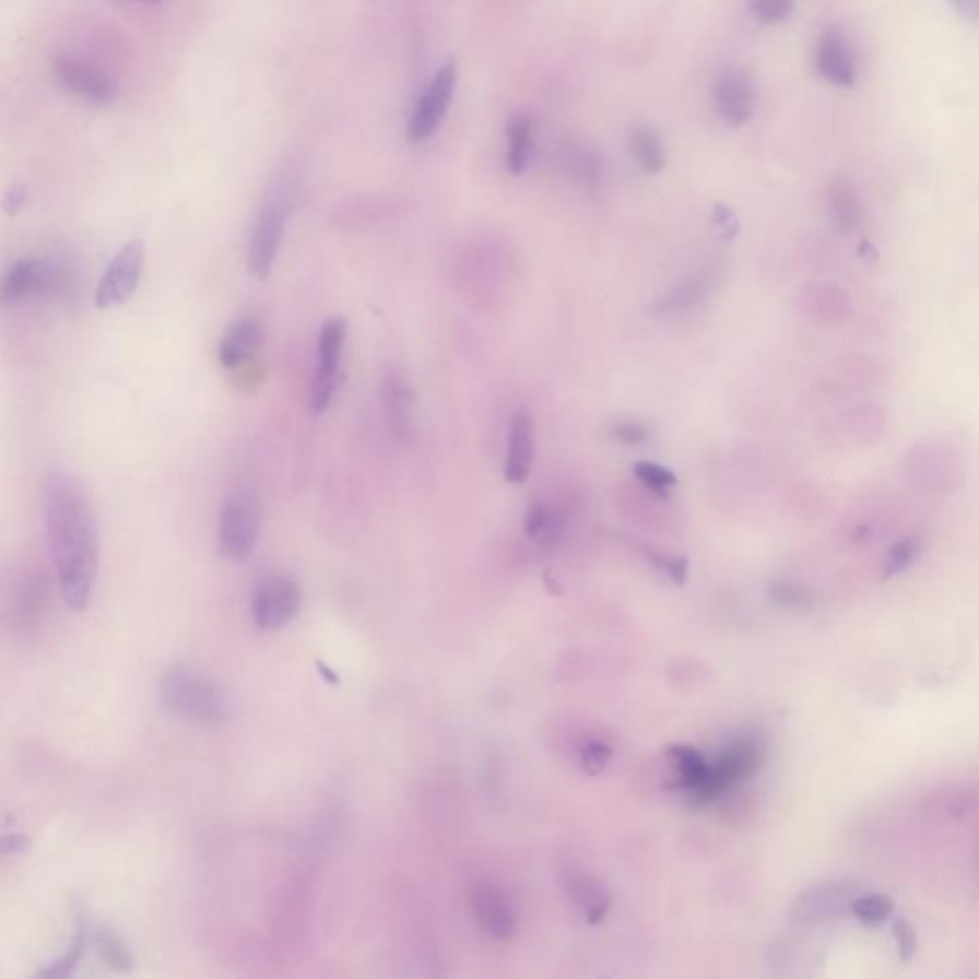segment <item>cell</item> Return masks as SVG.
<instances>
[{
    "label": "cell",
    "instance_id": "6da1fadb",
    "mask_svg": "<svg viewBox=\"0 0 979 979\" xmlns=\"http://www.w3.org/2000/svg\"><path fill=\"white\" fill-rule=\"evenodd\" d=\"M43 512L63 601L71 611H84L99 557L98 528L89 494L73 474L56 471L46 479Z\"/></svg>",
    "mask_w": 979,
    "mask_h": 979
},
{
    "label": "cell",
    "instance_id": "7a4b0ae2",
    "mask_svg": "<svg viewBox=\"0 0 979 979\" xmlns=\"http://www.w3.org/2000/svg\"><path fill=\"white\" fill-rule=\"evenodd\" d=\"M160 698L161 704L176 718L201 726L221 723L226 713V704L219 687L203 673L188 665H176L163 675Z\"/></svg>",
    "mask_w": 979,
    "mask_h": 979
},
{
    "label": "cell",
    "instance_id": "3957f363",
    "mask_svg": "<svg viewBox=\"0 0 979 979\" xmlns=\"http://www.w3.org/2000/svg\"><path fill=\"white\" fill-rule=\"evenodd\" d=\"M287 180L275 184L274 190L268 193L264 203L260 205L255 224H252L251 239L247 249V268L257 280H267L275 257L282 245L285 224L290 219L291 201H293Z\"/></svg>",
    "mask_w": 979,
    "mask_h": 979
},
{
    "label": "cell",
    "instance_id": "277c9868",
    "mask_svg": "<svg viewBox=\"0 0 979 979\" xmlns=\"http://www.w3.org/2000/svg\"><path fill=\"white\" fill-rule=\"evenodd\" d=\"M762 759V752L757 748L756 742L748 739H736L731 742L721 756L708 765V771L703 782L691 790V805L703 807L713 802L719 794H723L726 790L734 787L736 782H741L744 777H748L750 772L756 769L757 764Z\"/></svg>",
    "mask_w": 979,
    "mask_h": 979
},
{
    "label": "cell",
    "instance_id": "5b68a950",
    "mask_svg": "<svg viewBox=\"0 0 979 979\" xmlns=\"http://www.w3.org/2000/svg\"><path fill=\"white\" fill-rule=\"evenodd\" d=\"M456 83H458V66H456V61L448 60L430 79V83L413 109L412 119H410L408 132H405L410 144H423L435 134L436 130L440 129L451 99H453Z\"/></svg>",
    "mask_w": 979,
    "mask_h": 979
},
{
    "label": "cell",
    "instance_id": "8992f818",
    "mask_svg": "<svg viewBox=\"0 0 979 979\" xmlns=\"http://www.w3.org/2000/svg\"><path fill=\"white\" fill-rule=\"evenodd\" d=\"M346 321L343 318H331L323 323L318 339V369L314 375L308 408L314 415L326 412L335 397L339 379H341V352H343Z\"/></svg>",
    "mask_w": 979,
    "mask_h": 979
},
{
    "label": "cell",
    "instance_id": "52a82bcc",
    "mask_svg": "<svg viewBox=\"0 0 979 979\" xmlns=\"http://www.w3.org/2000/svg\"><path fill=\"white\" fill-rule=\"evenodd\" d=\"M142 268H144V244L140 239H132L115 255L99 280L94 297L99 310L125 305L137 291Z\"/></svg>",
    "mask_w": 979,
    "mask_h": 979
},
{
    "label": "cell",
    "instance_id": "ba28073f",
    "mask_svg": "<svg viewBox=\"0 0 979 979\" xmlns=\"http://www.w3.org/2000/svg\"><path fill=\"white\" fill-rule=\"evenodd\" d=\"M711 99L721 121L729 127H744L756 114V81L746 69H726L713 83Z\"/></svg>",
    "mask_w": 979,
    "mask_h": 979
},
{
    "label": "cell",
    "instance_id": "9c48e42d",
    "mask_svg": "<svg viewBox=\"0 0 979 979\" xmlns=\"http://www.w3.org/2000/svg\"><path fill=\"white\" fill-rule=\"evenodd\" d=\"M52 71L63 91L86 99L91 104H96V106L111 104L117 94V86L111 76L96 66H91L86 61L68 56V54L56 56Z\"/></svg>",
    "mask_w": 979,
    "mask_h": 979
},
{
    "label": "cell",
    "instance_id": "30bf717a",
    "mask_svg": "<svg viewBox=\"0 0 979 979\" xmlns=\"http://www.w3.org/2000/svg\"><path fill=\"white\" fill-rule=\"evenodd\" d=\"M60 275L46 260H17L0 280V306L20 305L30 298L52 295Z\"/></svg>",
    "mask_w": 979,
    "mask_h": 979
},
{
    "label": "cell",
    "instance_id": "8fae6325",
    "mask_svg": "<svg viewBox=\"0 0 979 979\" xmlns=\"http://www.w3.org/2000/svg\"><path fill=\"white\" fill-rule=\"evenodd\" d=\"M252 620L260 629H280L295 618L300 609V588L287 576H274L260 583L252 597Z\"/></svg>",
    "mask_w": 979,
    "mask_h": 979
},
{
    "label": "cell",
    "instance_id": "7c38bea8",
    "mask_svg": "<svg viewBox=\"0 0 979 979\" xmlns=\"http://www.w3.org/2000/svg\"><path fill=\"white\" fill-rule=\"evenodd\" d=\"M471 907L482 932L486 933L490 940L499 943L512 940V935L517 933L519 917L511 897L504 887L492 882H481L471 894Z\"/></svg>",
    "mask_w": 979,
    "mask_h": 979
},
{
    "label": "cell",
    "instance_id": "4fadbf2b",
    "mask_svg": "<svg viewBox=\"0 0 979 979\" xmlns=\"http://www.w3.org/2000/svg\"><path fill=\"white\" fill-rule=\"evenodd\" d=\"M817 69L821 76L838 89H851L857 81V56L846 33L830 25L817 43Z\"/></svg>",
    "mask_w": 979,
    "mask_h": 979
},
{
    "label": "cell",
    "instance_id": "5bb4252c",
    "mask_svg": "<svg viewBox=\"0 0 979 979\" xmlns=\"http://www.w3.org/2000/svg\"><path fill=\"white\" fill-rule=\"evenodd\" d=\"M259 535V519L249 505L228 504L219 524V551L229 561H245L251 555Z\"/></svg>",
    "mask_w": 979,
    "mask_h": 979
},
{
    "label": "cell",
    "instance_id": "9a60e30c",
    "mask_svg": "<svg viewBox=\"0 0 979 979\" xmlns=\"http://www.w3.org/2000/svg\"><path fill=\"white\" fill-rule=\"evenodd\" d=\"M382 408L390 433L408 443L415 435V394L402 371L390 369L382 381Z\"/></svg>",
    "mask_w": 979,
    "mask_h": 979
},
{
    "label": "cell",
    "instance_id": "2e32d148",
    "mask_svg": "<svg viewBox=\"0 0 979 979\" xmlns=\"http://www.w3.org/2000/svg\"><path fill=\"white\" fill-rule=\"evenodd\" d=\"M532 461H534V421L530 412L522 408L512 415L509 425L505 479L512 484L527 481Z\"/></svg>",
    "mask_w": 979,
    "mask_h": 979
},
{
    "label": "cell",
    "instance_id": "e0dca14e",
    "mask_svg": "<svg viewBox=\"0 0 979 979\" xmlns=\"http://www.w3.org/2000/svg\"><path fill=\"white\" fill-rule=\"evenodd\" d=\"M262 343V326L255 318H239L234 321L219 344V359L226 369L244 366Z\"/></svg>",
    "mask_w": 979,
    "mask_h": 979
},
{
    "label": "cell",
    "instance_id": "ac0fdd59",
    "mask_svg": "<svg viewBox=\"0 0 979 979\" xmlns=\"http://www.w3.org/2000/svg\"><path fill=\"white\" fill-rule=\"evenodd\" d=\"M629 152L637 167L647 175H658L668 163V153L662 137L649 125H635L629 129Z\"/></svg>",
    "mask_w": 979,
    "mask_h": 979
},
{
    "label": "cell",
    "instance_id": "d6986e66",
    "mask_svg": "<svg viewBox=\"0 0 979 979\" xmlns=\"http://www.w3.org/2000/svg\"><path fill=\"white\" fill-rule=\"evenodd\" d=\"M507 168L511 175H522L534 153V125L527 115H515L507 122Z\"/></svg>",
    "mask_w": 979,
    "mask_h": 979
},
{
    "label": "cell",
    "instance_id": "ffe728a7",
    "mask_svg": "<svg viewBox=\"0 0 979 979\" xmlns=\"http://www.w3.org/2000/svg\"><path fill=\"white\" fill-rule=\"evenodd\" d=\"M828 205H830L834 226L840 229L841 234H849V232H853L859 226L861 205H859V198H857L853 186L848 180L838 178L830 186Z\"/></svg>",
    "mask_w": 979,
    "mask_h": 979
},
{
    "label": "cell",
    "instance_id": "44dd1931",
    "mask_svg": "<svg viewBox=\"0 0 979 979\" xmlns=\"http://www.w3.org/2000/svg\"><path fill=\"white\" fill-rule=\"evenodd\" d=\"M563 528H565V512L558 511L543 502H535L528 507L527 517H524V534L528 538L538 540L542 545H551V543L557 542Z\"/></svg>",
    "mask_w": 979,
    "mask_h": 979
},
{
    "label": "cell",
    "instance_id": "7402d4cb",
    "mask_svg": "<svg viewBox=\"0 0 979 979\" xmlns=\"http://www.w3.org/2000/svg\"><path fill=\"white\" fill-rule=\"evenodd\" d=\"M665 757L677 771V787L687 788L688 792L695 790L708 771V764L698 750L691 748L687 744H672L665 748Z\"/></svg>",
    "mask_w": 979,
    "mask_h": 979
},
{
    "label": "cell",
    "instance_id": "603a6c76",
    "mask_svg": "<svg viewBox=\"0 0 979 979\" xmlns=\"http://www.w3.org/2000/svg\"><path fill=\"white\" fill-rule=\"evenodd\" d=\"M86 940H89L86 922H84L83 915L79 912V915H75V930H73L71 941H69V947L68 951H66V955L58 958L56 963L50 964L45 970L38 971V976H40V978H66V976H71V974L75 971L76 966H79V963L83 960Z\"/></svg>",
    "mask_w": 979,
    "mask_h": 979
},
{
    "label": "cell",
    "instance_id": "cb8c5ba5",
    "mask_svg": "<svg viewBox=\"0 0 979 979\" xmlns=\"http://www.w3.org/2000/svg\"><path fill=\"white\" fill-rule=\"evenodd\" d=\"M92 943H94L102 963L109 968L117 971H129L132 968V956H130L129 948L114 930H109V928L94 930Z\"/></svg>",
    "mask_w": 979,
    "mask_h": 979
},
{
    "label": "cell",
    "instance_id": "d4e9b609",
    "mask_svg": "<svg viewBox=\"0 0 979 979\" xmlns=\"http://www.w3.org/2000/svg\"><path fill=\"white\" fill-rule=\"evenodd\" d=\"M851 912L864 925H880L894 912V901L886 895H864L851 903Z\"/></svg>",
    "mask_w": 979,
    "mask_h": 979
},
{
    "label": "cell",
    "instance_id": "484cf974",
    "mask_svg": "<svg viewBox=\"0 0 979 979\" xmlns=\"http://www.w3.org/2000/svg\"><path fill=\"white\" fill-rule=\"evenodd\" d=\"M634 474L635 479L645 484L650 492L662 497L668 496V490L677 484V476L670 469L658 465L654 461H637L634 465Z\"/></svg>",
    "mask_w": 979,
    "mask_h": 979
},
{
    "label": "cell",
    "instance_id": "4316f807",
    "mask_svg": "<svg viewBox=\"0 0 979 979\" xmlns=\"http://www.w3.org/2000/svg\"><path fill=\"white\" fill-rule=\"evenodd\" d=\"M748 7L762 25H779L792 14L794 0H748Z\"/></svg>",
    "mask_w": 979,
    "mask_h": 979
},
{
    "label": "cell",
    "instance_id": "83f0119b",
    "mask_svg": "<svg viewBox=\"0 0 979 979\" xmlns=\"http://www.w3.org/2000/svg\"><path fill=\"white\" fill-rule=\"evenodd\" d=\"M918 542L915 538H905L901 542L892 545V550L887 553L886 565H884V578H892L895 574L903 573L907 566L917 558Z\"/></svg>",
    "mask_w": 979,
    "mask_h": 979
},
{
    "label": "cell",
    "instance_id": "f1b7e54d",
    "mask_svg": "<svg viewBox=\"0 0 979 979\" xmlns=\"http://www.w3.org/2000/svg\"><path fill=\"white\" fill-rule=\"evenodd\" d=\"M769 595L782 609L802 611L811 604L810 593L803 591L802 588H795L794 583H790V581H772Z\"/></svg>",
    "mask_w": 979,
    "mask_h": 979
},
{
    "label": "cell",
    "instance_id": "f546056e",
    "mask_svg": "<svg viewBox=\"0 0 979 979\" xmlns=\"http://www.w3.org/2000/svg\"><path fill=\"white\" fill-rule=\"evenodd\" d=\"M647 557L650 563L660 568L662 573L668 574L675 583L683 586L687 580L688 561L685 557H675V555H665L662 551L647 550Z\"/></svg>",
    "mask_w": 979,
    "mask_h": 979
},
{
    "label": "cell",
    "instance_id": "4dcf8cb0",
    "mask_svg": "<svg viewBox=\"0 0 979 979\" xmlns=\"http://www.w3.org/2000/svg\"><path fill=\"white\" fill-rule=\"evenodd\" d=\"M609 435L618 440V443L627 444V446H639L647 443L650 438V428L639 421H618L609 428Z\"/></svg>",
    "mask_w": 979,
    "mask_h": 979
},
{
    "label": "cell",
    "instance_id": "1f68e13d",
    "mask_svg": "<svg viewBox=\"0 0 979 979\" xmlns=\"http://www.w3.org/2000/svg\"><path fill=\"white\" fill-rule=\"evenodd\" d=\"M611 756L612 750L609 748L604 742H588V744L581 748V767H583L589 775H599V772L603 771L604 767H606V764H609Z\"/></svg>",
    "mask_w": 979,
    "mask_h": 979
},
{
    "label": "cell",
    "instance_id": "d6a6232c",
    "mask_svg": "<svg viewBox=\"0 0 979 979\" xmlns=\"http://www.w3.org/2000/svg\"><path fill=\"white\" fill-rule=\"evenodd\" d=\"M894 935L901 960H910L917 953V933L907 920H895Z\"/></svg>",
    "mask_w": 979,
    "mask_h": 979
},
{
    "label": "cell",
    "instance_id": "836d02e7",
    "mask_svg": "<svg viewBox=\"0 0 979 979\" xmlns=\"http://www.w3.org/2000/svg\"><path fill=\"white\" fill-rule=\"evenodd\" d=\"M713 222H716L719 232L727 239H731V237L739 234V221H736L733 211L729 207L723 205V203H716V207H713Z\"/></svg>",
    "mask_w": 979,
    "mask_h": 979
},
{
    "label": "cell",
    "instance_id": "e575fe53",
    "mask_svg": "<svg viewBox=\"0 0 979 979\" xmlns=\"http://www.w3.org/2000/svg\"><path fill=\"white\" fill-rule=\"evenodd\" d=\"M25 199H27V188H25L23 184H15V186H12V188L4 193V198H2V209H4V213H7L8 216H15V214L22 211V207L25 205Z\"/></svg>",
    "mask_w": 979,
    "mask_h": 979
},
{
    "label": "cell",
    "instance_id": "d590c367",
    "mask_svg": "<svg viewBox=\"0 0 979 979\" xmlns=\"http://www.w3.org/2000/svg\"><path fill=\"white\" fill-rule=\"evenodd\" d=\"M30 848V840L23 834H7L0 838V853L2 856H15Z\"/></svg>",
    "mask_w": 979,
    "mask_h": 979
},
{
    "label": "cell",
    "instance_id": "8d00e7d4",
    "mask_svg": "<svg viewBox=\"0 0 979 979\" xmlns=\"http://www.w3.org/2000/svg\"><path fill=\"white\" fill-rule=\"evenodd\" d=\"M958 14L963 15L968 22H978L979 0H948Z\"/></svg>",
    "mask_w": 979,
    "mask_h": 979
},
{
    "label": "cell",
    "instance_id": "74e56055",
    "mask_svg": "<svg viewBox=\"0 0 979 979\" xmlns=\"http://www.w3.org/2000/svg\"><path fill=\"white\" fill-rule=\"evenodd\" d=\"M138 2H148V4H157L161 0H138Z\"/></svg>",
    "mask_w": 979,
    "mask_h": 979
},
{
    "label": "cell",
    "instance_id": "f35d334b",
    "mask_svg": "<svg viewBox=\"0 0 979 979\" xmlns=\"http://www.w3.org/2000/svg\"><path fill=\"white\" fill-rule=\"evenodd\" d=\"M367 2H377V0H367Z\"/></svg>",
    "mask_w": 979,
    "mask_h": 979
}]
</instances>
